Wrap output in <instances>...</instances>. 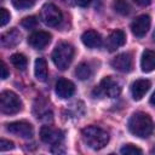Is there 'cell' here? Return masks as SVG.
Returning <instances> with one entry per match:
<instances>
[{
	"label": "cell",
	"mask_w": 155,
	"mask_h": 155,
	"mask_svg": "<svg viewBox=\"0 0 155 155\" xmlns=\"http://www.w3.org/2000/svg\"><path fill=\"white\" fill-rule=\"evenodd\" d=\"M127 125L130 132L139 138H148L154 130L151 117L143 111H137L132 114Z\"/></svg>",
	"instance_id": "6da1fadb"
},
{
	"label": "cell",
	"mask_w": 155,
	"mask_h": 155,
	"mask_svg": "<svg viewBox=\"0 0 155 155\" xmlns=\"http://www.w3.org/2000/svg\"><path fill=\"white\" fill-rule=\"evenodd\" d=\"M81 136L85 144L93 150L103 149L109 142V133L98 126H87L82 128Z\"/></svg>",
	"instance_id": "7a4b0ae2"
},
{
	"label": "cell",
	"mask_w": 155,
	"mask_h": 155,
	"mask_svg": "<svg viewBox=\"0 0 155 155\" xmlns=\"http://www.w3.org/2000/svg\"><path fill=\"white\" fill-rule=\"evenodd\" d=\"M74 57V47L68 42L58 44L52 52V61L59 70H65Z\"/></svg>",
	"instance_id": "3957f363"
},
{
	"label": "cell",
	"mask_w": 155,
	"mask_h": 155,
	"mask_svg": "<svg viewBox=\"0 0 155 155\" xmlns=\"http://www.w3.org/2000/svg\"><path fill=\"white\" fill-rule=\"evenodd\" d=\"M22 101L12 91H4L0 94V109L4 114L13 115L22 110Z\"/></svg>",
	"instance_id": "277c9868"
},
{
	"label": "cell",
	"mask_w": 155,
	"mask_h": 155,
	"mask_svg": "<svg viewBox=\"0 0 155 155\" xmlns=\"http://www.w3.org/2000/svg\"><path fill=\"white\" fill-rule=\"evenodd\" d=\"M120 92H121V87H120L119 82L110 76L103 78L99 86H96V88L93 90L94 96H98V97L99 96H107L110 98L117 97L120 94Z\"/></svg>",
	"instance_id": "5b68a950"
},
{
	"label": "cell",
	"mask_w": 155,
	"mask_h": 155,
	"mask_svg": "<svg viewBox=\"0 0 155 155\" xmlns=\"http://www.w3.org/2000/svg\"><path fill=\"white\" fill-rule=\"evenodd\" d=\"M61 10L53 4H46L41 8V19L48 27H57L62 21Z\"/></svg>",
	"instance_id": "8992f818"
},
{
	"label": "cell",
	"mask_w": 155,
	"mask_h": 155,
	"mask_svg": "<svg viewBox=\"0 0 155 155\" xmlns=\"http://www.w3.org/2000/svg\"><path fill=\"white\" fill-rule=\"evenodd\" d=\"M6 130L12 133L16 134L18 137L22 138H31L34 134V128L33 126L27 122V121H15V122H10L6 126Z\"/></svg>",
	"instance_id": "52a82bcc"
},
{
	"label": "cell",
	"mask_w": 155,
	"mask_h": 155,
	"mask_svg": "<svg viewBox=\"0 0 155 155\" xmlns=\"http://www.w3.org/2000/svg\"><path fill=\"white\" fill-rule=\"evenodd\" d=\"M40 138L44 143L57 145L63 140L64 134L58 128H53L51 126H42L40 128Z\"/></svg>",
	"instance_id": "ba28073f"
},
{
	"label": "cell",
	"mask_w": 155,
	"mask_h": 155,
	"mask_svg": "<svg viewBox=\"0 0 155 155\" xmlns=\"http://www.w3.org/2000/svg\"><path fill=\"white\" fill-rule=\"evenodd\" d=\"M150 23H151V21H150V17L148 15L138 16L131 24L132 34L137 38H143L148 33V30L150 28Z\"/></svg>",
	"instance_id": "9c48e42d"
},
{
	"label": "cell",
	"mask_w": 155,
	"mask_h": 155,
	"mask_svg": "<svg viewBox=\"0 0 155 155\" xmlns=\"http://www.w3.org/2000/svg\"><path fill=\"white\" fill-rule=\"evenodd\" d=\"M111 67L121 73H128L132 70V56L128 52H124L117 54L115 58L111 59L110 62Z\"/></svg>",
	"instance_id": "30bf717a"
},
{
	"label": "cell",
	"mask_w": 155,
	"mask_h": 155,
	"mask_svg": "<svg viewBox=\"0 0 155 155\" xmlns=\"http://www.w3.org/2000/svg\"><path fill=\"white\" fill-rule=\"evenodd\" d=\"M50 41H51V34L47 31H42V30L35 31L28 38V44L31 47L38 48V50H42L44 47H46L50 44Z\"/></svg>",
	"instance_id": "8fae6325"
},
{
	"label": "cell",
	"mask_w": 155,
	"mask_h": 155,
	"mask_svg": "<svg viewBox=\"0 0 155 155\" xmlns=\"http://www.w3.org/2000/svg\"><path fill=\"white\" fill-rule=\"evenodd\" d=\"M75 92V85L67 79H59L56 82V94L59 98H69L74 94Z\"/></svg>",
	"instance_id": "7c38bea8"
},
{
	"label": "cell",
	"mask_w": 155,
	"mask_h": 155,
	"mask_svg": "<svg viewBox=\"0 0 155 155\" xmlns=\"http://www.w3.org/2000/svg\"><path fill=\"white\" fill-rule=\"evenodd\" d=\"M150 81L147 80V79H139V80H136L133 84H132V87H131V92H132V97L134 101H140L144 94L149 91L150 88Z\"/></svg>",
	"instance_id": "4fadbf2b"
},
{
	"label": "cell",
	"mask_w": 155,
	"mask_h": 155,
	"mask_svg": "<svg viewBox=\"0 0 155 155\" xmlns=\"http://www.w3.org/2000/svg\"><path fill=\"white\" fill-rule=\"evenodd\" d=\"M81 41L88 48H96V47L102 46V36L99 35V33L92 29L86 30L81 35Z\"/></svg>",
	"instance_id": "5bb4252c"
},
{
	"label": "cell",
	"mask_w": 155,
	"mask_h": 155,
	"mask_svg": "<svg viewBox=\"0 0 155 155\" xmlns=\"http://www.w3.org/2000/svg\"><path fill=\"white\" fill-rule=\"evenodd\" d=\"M126 42V34L117 29V30H114L110 33L109 38H108V42H107V46H108V50L109 51H114L121 46H124Z\"/></svg>",
	"instance_id": "9a60e30c"
},
{
	"label": "cell",
	"mask_w": 155,
	"mask_h": 155,
	"mask_svg": "<svg viewBox=\"0 0 155 155\" xmlns=\"http://www.w3.org/2000/svg\"><path fill=\"white\" fill-rule=\"evenodd\" d=\"M21 41V33L13 28L1 35V45L4 47H13Z\"/></svg>",
	"instance_id": "2e32d148"
},
{
	"label": "cell",
	"mask_w": 155,
	"mask_h": 155,
	"mask_svg": "<svg viewBox=\"0 0 155 155\" xmlns=\"http://www.w3.org/2000/svg\"><path fill=\"white\" fill-rule=\"evenodd\" d=\"M140 67L144 73H150L155 69V51L145 50L142 54Z\"/></svg>",
	"instance_id": "e0dca14e"
},
{
	"label": "cell",
	"mask_w": 155,
	"mask_h": 155,
	"mask_svg": "<svg viewBox=\"0 0 155 155\" xmlns=\"http://www.w3.org/2000/svg\"><path fill=\"white\" fill-rule=\"evenodd\" d=\"M34 73H35V78L39 81H46L48 71H47V63L45 58L42 57L36 58L35 65H34Z\"/></svg>",
	"instance_id": "ac0fdd59"
},
{
	"label": "cell",
	"mask_w": 155,
	"mask_h": 155,
	"mask_svg": "<svg viewBox=\"0 0 155 155\" xmlns=\"http://www.w3.org/2000/svg\"><path fill=\"white\" fill-rule=\"evenodd\" d=\"M75 75L79 80H87L92 75V69L87 63H80L75 69Z\"/></svg>",
	"instance_id": "d6986e66"
},
{
	"label": "cell",
	"mask_w": 155,
	"mask_h": 155,
	"mask_svg": "<svg viewBox=\"0 0 155 155\" xmlns=\"http://www.w3.org/2000/svg\"><path fill=\"white\" fill-rule=\"evenodd\" d=\"M113 8L115 10V12H117L121 16H126L131 11V6L126 0H114Z\"/></svg>",
	"instance_id": "ffe728a7"
},
{
	"label": "cell",
	"mask_w": 155,
	"mask_h": 155,
	"mask_svg": "<svg viewBox=\"0 0 155 155\" xmlns=\"http://www.w3.org/2000/svg\"><path fill=\"white\" fill-rule=\"evenodd\" d=\"M11 63L19 70H24L27 68V64H28V61H27V57L22 53H13L11 56Z\"/></svg>",
	"instance_id": "44dd1931"
},
{
	"label": "cell",
	"mask_w": 155,
	"mask_h": 155,
	"mask_svg": "<svg viewBox=\"0 0 155 155\" xmlns=\"http://www.w3.org/2000/svg\"><path fill=\"white\" fill-rule=\"evenodd\" d=\"M120 153L121 154H124V155H140L143 151L139 149V148H137V147H134L133 144H126L125 147H122L121 148V150H120Z\"/></svg>",
	"instance_id": "7402d4cb"
},
{
	"label": "cell",
	"mask_w": 155,
	"mask_h": 155,
	"mask_svg": "<svg viewBox=\"0 0 155 155\" xmlns=\"http://www.w3.org/2000/svg\"><path fill=\"white\" fill-rule=\"evenodd\" d=\"M35 0H12V5L18 10H25L34 5Z\"/></svg>",
	"instance_id": "603a6c76"
},
{
	"label": "cell",
	"mask_w": 155,
	"mask_h": 155,
	"mask_svg": "<svg viewBox=\"0 0 155 155\" xmlns=\"http://www.w3.org/2000/svg\"><path fill=\"white\" fill-rule=\"evenodd\" d=\"M21 24H22V27H24L25 29H33V28H35V27L38 25V19H36V17H34V16H29V17L23 18L22 22H21Z\"/></svg>",
	"instance_id": "cb8c5ba5"
},
{
	"label": "cell",
	"mask_w": 155,
	"mask_h": 155,
	"mask_svg": "<svg viewBox=\"0 0 155 155\" xmlns=\"http://www.w3.org/2000/svg\"><path fill=\"white\" fill-rule=\"evenodd\" d=\"M10 18H11V16H10L8 11L6 8H4V7L0 8V25L5 27L10 22Z\"/></svg>",
	"instance_id": "d4e9b609"
},
{
	"label": "cell",
	"mask_w": 155,
	"mask_h": 155,
	"mask_svg": "<svg viewBox=\"0 0 155 155\" xmlns=\"http://www.w3.org/2000/svg\"><path fill=\"white\" fill-rule=\"evenodd\" d=\"M15 148L13 145V142L11 140H7V139H1L0 140V150L1 151H6V150H12Z\"/></svg>",
	"instance_id": "484cf974"
},
{
	"label": "cell",
	"mask_w": 155,
	"mask_h": 155,
	"mask_svg": "<svg viewBox=\"0 0 155 155\" xmlns=\"http://www.w3.org/2000/svg\"><path fill=\"white\" fill-rule=\"evenodd\" d=\"M8 76H10V71H8V69H7L6 64H5V62H2V63H1V79L5 80V79H7Z\"/></svg>",
	"instance_id": "4316f807"
},
{
	"label": "cell",
	"mask_w": 155,
	"mask_h": 155,
	"mask_svg": "<svg viewBox=\"0 0 155 155\" xmlns=\"http://www.w3.org/2000/svg\"><path fill=\"white\" fill-rule=\"evenodd\" d=\"M90 2H91V0H75V4L79 5V6H81V7H86V6H88Z\"/></svg>",
	"instance_id": "83f0119b"
},
{
	"label": "cell",
	"mask_w": 155,
	"mask_h": 155,
	"mask_svg": "<svg viewBox=\"0 0 155 155\" xmlns=\"http://www.w3.org/2000/svg\"><path fill=\"white\" fill-rule=\"evenodd\" d=\"M138 5H140V6H148L150 2H151V0H134Z\"/></svg>",
	"instance_id": "f1b7e54d"
},
{
	"label": "cell",
	"mask_w": 155,
	"mask_h": 155,
	"mask_svg": "<svg viewBox=\"0 0 155 155\" xmlns=\"http://www.w3.org/2000/svg\"><path fill=\"white\" fill-rule=\"evenodd\" d=\"M150 104L155 105V91H154V93H153L151 97H150Z\"/></svg>",
	"instance_id": "f546056e"
},
{
	"label": "cell",
	"mask_w": 155,
	"mask_h": 155,
	"mask_svg": "<svg viewBox=\"0 0 155 155\" xmlns=\"http://www.w3.org/2000/svg\"><path fill=\"white\" fill-rule=\"evenodd\" d=\"M153 36H154V39H155V31H154V35H153Z\"/></svg>",
	"instance_id": "4dcf8cb0"
}]
</instances>
